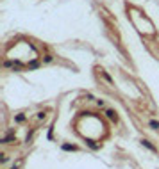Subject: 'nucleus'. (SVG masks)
Masks as SVG:
<instances>
[{
	"label": "nucleus",
	"mask_w": 159,
	"mask_h": 169,
	"mask_svg": "<svg viewBox=\"0 0 159 169\" xmlns=\"http://www.w3.org/2000/svg\"><path fill=\"white\" fill-rule=\"evenodd\" d=\"M105 114H107V118H109V119H116V114L113 112V110H107Z\"/></svg>",
	"instance_id": "1"
},
{
	"label": "nucleus",
	"mask_w": 159,
	"mask_h": 169,
	"mask_svg": "<svg viewBox=\"0 0 159 169\" xmlns=\"http://www.w3.org/2000/svg\"><path fill=\"white\" fill-rule=\"evenodd\" d=\"M150 126L154 128V130H157V128H159V123H157V121H150Z\"/></svg>",
	"instance_id": "2"
},
{
	"label": "nucleus",
	"mask_w": 159,
	"mask_h": 169,
	"mask_svg": "<svg viewBox=\"0 0 159 169\" xmlns=\"http://www.w3.org/2000/svg\"><path fill=\"white\" fill-rule=\"evenodd\" d=\"M143 144H145V146H147V148H148V150H152V151H154V146H152V144L148 143V141H143Z\"/></svg>",
	"instance_id": "3"
}]
</instances>
